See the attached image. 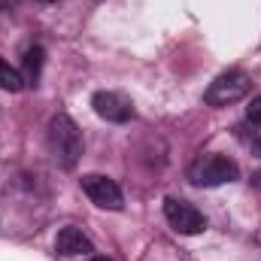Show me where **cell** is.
Segmentation results:
<instances>
[{"label": "cell", "mask_w": 261, "mask_h": 261, "mask_svg": "<svg viewBox=\"0 0 261 261\" xmlns=\"http://www.w3.org/2000/svg\"><path fill=\"white\" fill-rule=\"evenodd\" d=\"M91 261H113V258H91Z\"/></svg>", "instance_id": "obj_13"}, {"label": "cell", "mask_w": 261, "mask_h": 261, "mask_svg": "<svg viewBox=\"0 0 261 261\" xmlns=\"http://www.w3.org/2000/svg\"><path fill=\"white\" fill-rule=\"evenodd\" d=\"M237 176H240V167L225 155H203L189 167V179L200 189H216V186L234 182Z\"/></svg>", "instance_id": "obj_2"}, {"label": "cell", "mask_w": 261, "mask_h": 261, "mask_svg": "<svg viewBox=\"0 0 261 261\" xmlns=\"http://www.w3.org/2000/svg\"><path fill=\"white\" fill-rule=\"evenodd\" d=\"M40 67H43V49L40 46H34V49H28L24 52V85H37V79H40Z\"/></svg>", "instance_id": "obj_8"}, {"label": "cell", "mask_w": 261, "mask_h": 261, "mask_svg": "<svg viewBox=\"0 0 261 261\" xmlns=\"http://www.w3.org/2000/svg\"><path fill=\"white\" fill-rule=\"evenodd\" d=\"M246 119H249L252 125H261V94L252 97V103L246 107Z\"/></svg>", "instance_id": "obj_10"}, {"label": "cell", "mask_w": 261, "mask_h": 261, "mask_svg": "<svg viewBox=\"0 0 261 261\" xmlns=\"http://www.w3.org/2000/svg\"><path fill=\"white\" fill-rule=\"evenodd\" d=\"M55 252H58V255H64V258L88 255V252H91V240H88L79 228L67 225V228L58 231V237H55Z\"/></svg>", "instance_id": "obj_7"}, {"label": "cell", "mask_w": 261, "mask_h": 261, "mask_svg": "<svg viewBox=\"0 0 261 261\" xmlns=\"http://www.w3.org/2000/svg\"><path fill=\"white\" fill-rule=\"evenodd\" d=\"M37 3H55V0H37Z\"/></svg>", "instance_id": "obj_12"}, {"label": "cell", "mask_w": 261, "mask_h": 261, "mask_svg": "<svg viewBox=\"0 0 261 261\" xmlns=\"http://www.w3.org/2000/svg\"><path fill=\"white\" fill-rule=\"evenodd\" d=\"M249 88H252L249 73H243V70H228V73H222V76H216V79L210 82L203 100H206L210 107H228V103L243 100V97L249 94Z\"/></svg>", "instance_id": "obj_3"}, {"label": "cell", "mask_w": 261, "mask_h": 261, "mask_svg": "<svg viewBox=\"0 0 261 261\" xmlns=\"http://www.w3.org/2000/svg\"><path fill=\"white\" fill-rule=\"evenodd\" d=\"M91 107H94V113H97L100 119L116 122V125L128 122L130 116H134L130 100L125 97V94H119V91H97V94L91 97Z\"/></svg>", "instance_id": "obj_6"}, {"label": "cell", "mask_w": 261, "mask_h": 261, "mask_svg": "<svg viewBox=\"0 0 261 261\" xmlns=\"http://www.w3.org/2000/svg\"><path fill=\"white\" fill-rule=\"evenodd\" d=\"M252 186H255V189H261V170H255V173H252Z\"/></svg>", "instance_id": "obj_11"}, {"label": "cell", "mask_w": 261, "mask_h": 261, "mask_svg": "<svg viewBox=\"0 0 261 261\" xmlns=\"http://www.w3.org/2000/svg\"><path fill=\"white\" fill-rule=\"evenodd\" d=\"M82 192L91 197V203H97L100 210H122V192L110 176L100 173H88L82 176Z\"/></svg>", "instance_id": "obj_5"}, {"label": "cell", "mask_w": 261, "mask_h": 261, "mask_svg": "<svg viewBox=\"0 0 261 261\" xmlns=\"http://www.w3.org/2000/svg\"><path fill=\"white\" fill-rule=\"evenodd\" d=\"M164 216H167L170 228L179 231V234H200L206 228L203 213L197 206H192L189 200H179V197H167L164 200Z\"/></svg>", "instance_id": "obj_4"}, {"label": "cell", "mask_w": 261, "mask_h": 261, "mask_svg": "<svg viewBox=\"0 0 261 261\" xmlns=\"http://www.w3.org/2000/svg\"><path fill=\"white\" fill-rule=\"evenodd\" d=\"M0 88L3 91H21L24 88V76L15 70V67H9L3 58H0Z\"/></svg>", "instance_id": "obj_9"}, {"label": "cell", "mask_w": 261, "mask_h": 261, "mask_svg": "<svg viewBox=\"0 0 261 261\" xmlns=\"http://www.w3.org/2000/svg\"><path fill=\"white\" fill-rule=\"evenodd\" d=\"M49 149H52L55 161L67 170H73L79 155H82V134L73 125V119L64 116V113H58L49 122Z\"/></svg>", "instance_id": "obj_1"}]
</instances>
